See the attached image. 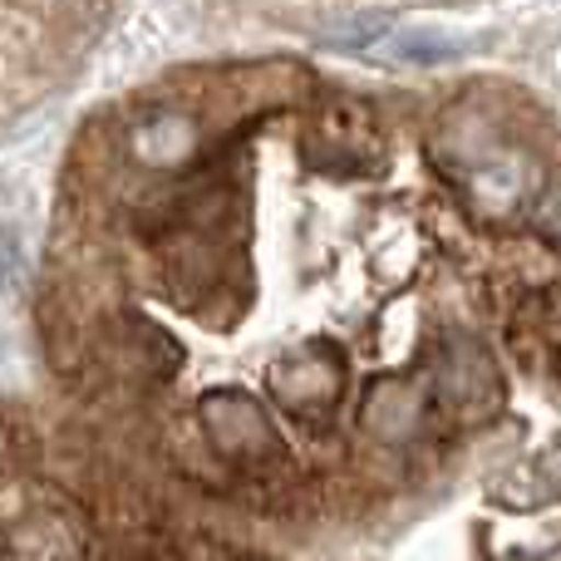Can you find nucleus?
Listing matches in <instances>:
<instances>
[{"instance_id": "nucleus-1", "label": "nucleus", "mask_w": 561, "mask_h": 561, "mask_svg": "<svg viewBox=\"0 0 561 561\" xmlns=\"http://www.w3.org/2000/svg\"><path fill=\"white\" fill-rule=\"evenodd\" d=\"M272 394L290 414L300 419H325L340 404V389H345V359L325 345V340H310V345L290 350L272 365Z\"/></svg>"}, {"instance_id": "nucleus-4", "label": "nucleus", "mask_w": 561, "mask_h": 561, "mask_svg": "<svg viewBox=\"0 0 561 561\" xmlns=\"http://www.w3.org/2000/svg\"><path fill=\"white\" fill-rule=\"evenodd\" d=\"M197 414H203V428L213 434L217 454L237 458V463H252L266 448H276V434H272V424H266L262 404H256L252 394H242V389H213V394L197 404Z\"/></svg>"}, {"instance_id": "nucleus-3", "label": "nucleus", "mask_w": 561, "mask_h": 561, "mask_svg": "<svg viewBox=\"0 0 561 561\" xmlns=\"http://www.w3.org/2000/svg\"><path fill=\"white\" fill-rule=\"evenodd\" d=\"M306 163L325 173H365L379 163V134L359 104H330L310 118Z\"/></svg>"}, {"instance_id": "nucleus-5", "label": "nucleus", "mask_w": 561, "mask_h": 561, "mask_svg": "<svg viewBox=\"0 0 561 561\" xmlns=\"http://www.w3.org/2000/svg\"><path fill=\"white\" fill-rule=\"evenodd\" d=\"M414 419H419V394L414 389H404L399 379L375 385V394L365 399V424L375 428V434L399 438V424H414Z\"/></svg>"}, {"instance_id": "nucleus-2", "label": "nucleus", "mask_w": 561, "mask_h": 561, "mask_svg": "<svg viewBox=\"0 0 561 561\" xmlns=\"http://www.w3.org/2000/svg\"><path fill=\"white\" fill-rule=\"evenodd\" d=\"M434 394L444 409H454L458 419H483L503 404V379L483 345L473 340H448L434 359Z\"/></svg>"}, {"instance_id": "nucleus-6", "label": "nucleus", "mask_w": 561, "mask_h": 561, "mask_svg": "<svg viewBox=\"0 0 561 561\" xmlns=\"http://www.w3.org/2000/svg\"><path fill=\"white\" fill-rule=\"evenodd\" d=\"M533 227L547 237L552 247H561V187H552V193H542L533 203Z\"/></svg>"}]
</instances>
